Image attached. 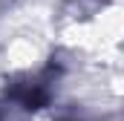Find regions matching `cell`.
<instances>
[{
    "instance_id": "cell-1",
    "label": "cell",
    "mask_w": 124,
    "mask_h": 121,
    "mask_svg": "<svg viewBox=\"0 0 124 121\" xmlns=\"http://www.w3.org/2000/svg\"><path fill=\"white\" fill-rule=\"evenodd\" d=\"M49 95H52L49 75L40 72V75H32L29 81L17 84V87L12 90V101H17L23 110H38V107H43V104L49 101Z\"/></svg>"
},
{
    "instance_id": "cell-2",
    "label": "cell",
    "mask_w": 124,
    "mask_h": 121,
    "mask_svg": "<svg viewBox=\"0 0 124 121\" xmlns=\"http://www.w3.org/2000/svg\"><path fill=\"white\" fill-rule=\"evenodd\" d=\"M61 121H87V118H75V115H69V118H61Z\"/></svg>"
}]
</instances>
